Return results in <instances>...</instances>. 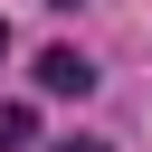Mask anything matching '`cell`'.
Returning <instances> with one entry per match:
<instances>
[{
	"instance_id": "6da1fadb",
	"label": "cell",
	"mask_w": 152,
	"mask_h": 152,
	"mask_svg": "<svg viewBox=\"0 0 152 152\" xmlns=\"http://www.w3.org/2000/svg\"><path fill=\"white\" fill-rule=\"evenodd\" d=\"M38 86H48V95H95V66H86L76 48H48V57H38Z\"/></svg>"
},
{
	"instance_id": "7a4b0ae2",
	"label": "cell",
	"mask_w": 152,
	"mask_h": 152,
	"mask_svg": "<svg viewBox=\"0 0 152 152\" xmlns=\"http://www.w3.org/2000/svg\"><path fill=\"white\" fill-rule=\"evenodd\" d=\"M28 133H38V114H28V104H0V152H19Z\"/></svg>"
},
{
	"instance_id": "3957f363",
	"label": "cell",
	"mask_w": 152,
	"mask_h": 152,
	"mask_svg": "<svg viewBox=\"0 0 152 152\" xmlns=\"http://www.w3.org/2000/svg\"><path fill=\"white\" fill-rule=\"evenodd\" d=\"M57 152H104V142H57Z\"/></svg>"
},
{
	"instance_id": "277c9868",
	"label": "cell",
	"mask_w": 152,
	"mask_h": 152,
	"mask_svg": "<svg viewBox=\"0 0 152 152\" xmlns=\"http://www.w3.org/2000/svg\"><path fill=\"white\" fill-rule=\"evenodd\" d=\"M0 48H10V28H0Z\"/></svg>"
}]
</instances>
